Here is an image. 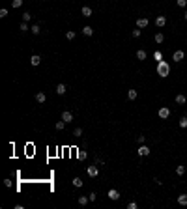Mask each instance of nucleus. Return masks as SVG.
<instances>
[{"mask_svg": "<svg viewBox=\"0 0 187 209\" xmlns=\"http://www.w3.org/2000/svg\"><path fill=\"white\" fill-rule=\"evenodd\" d=\"M157 75H159L161 78H166V77H169V75H170V65H169V62H165V60L159 62V64H157Z\"/></svg>", "mask_w": 187, "mask_h": 209, "instance_id": "obj_1", "label": "nucleus"}, {"mask_svg": "<svg viewBox=\"0 0 187 209\" xmlns=\"http://www.w3.org/2000/svg\"><path fill=\"white\" fill-rule=\"evenodd\" d=\"M86 174H88L90 177H95L99 174V166H97V164H90V166L86 168Z\"/></svg>", "mask_w": 187, "mask_h": 209, "instance_id": "obj_2", "label": "nucleus"}, {"mask_svg": "<svg viewBox=\"0 0 187 209\" xmlns=\"http://www.w3.org/2000/svg\"><path fill=\"white\" fill-rule=\"evenodd\" d=\"M157 116H159V118H161V120H166V118H169V116H170V110H169V108H166V106H161V108H159V110H157Z\"/></svg>", "mask_w": 187, "mask_h": 209, "instance_id": "obj_3", "label": "nucleus"}, {"mask_svg": "<svg viewBox=\"0 0 187 209\" xmlns=\"http://www.w3.org/2000/svg\"><path fill=\"white\" fill-rule=\"evenodd\" d=\"M148 25H150L148 17H138V19H137V28H146Z\"/></svg>", "mask_w": 187, "mask_h": 209, "instance_id": "obj_4", "label": "nucleus"}, {"mask_svg": "<svg viewBox=\"0 0 187 209\" xmlns=\"http://www.w3.org/2000/svg\"><path fill=\"white\" fill-rule=\"evenodd\" d=\"M185 58V52L184 50H174V54H172V60L174 62H182Z\"/></svg>", "mask_w": 187, "mask_h": 209, "instance_id": "obj_5", "label": "nucleus"}, {"mask_svg": "<svg viewBox=\"0 0 187 209\" xmlns=\"http://www.w3.org/2000/svg\"><path fill=\"white\" fill-rule=\"evenodd\" d=\"M62 120L66 121V123H71V121H73V114H71L69 110H64L62 112Z\"/></svg>", "mask_w": 187, "mask_h": 209, "instance_id": "obj_6", "label": "nucleus"}, {"mask_svg": "<svg viewBox=\"0 0 187 209\" xmlns=\"http://www.w3.org/2000/svg\"><path fill=\"white\" fill-rule=\"evenodd\" d=\"M137 153H138L140 157H148V155H150V148H148V146H140V148L137 149Z\"/></svg>", "mask_w": 187, "mask_h": 209, "instance_id": "obj_7", "label": "nucleus"}, {"mask_svg": "<svg viewBox=\"0 0 187 209\" xmlns=\"http://www.w3.org/2000/svg\"><path fill=\"white\" fill-rule=\"evenodd\" d=\"M107 196H109L110 200H120V192H118L116 189H110V191L107 192Z\"/></svg>", "mask_w": 187, "mask_h": 209, "instance_id": "obj_8", "label": "nucleus"}, {"mask_svg": "<svg viewBox=\"0 0 187 209\" xmlns=\"http://www.w3.org/2000/svg\"><path fill=\"white\" fill-rule=\"evenodd\" d=\"M155 25L159 26V28H163V26L166 25V17H165V15H159V17L155 19Z\"/></svg>", "mask_w": 187, "mask_h": 209, "instance_id": "obj_9", "label": "nucleus"}, {"mask_svg": "<svg viewBox=\"0 0 187 209\" xmlns=\"http://www.w3.org/2000/svg\"><path fill=\"white\" fill-rule=\"evenodd\" d=\"M137 97H138V92H137V90H127V99H129V101H135Z\"/></svg>", "mask_w": 187, "mask_h": 209, "instance_id": "obj_10", "label": "nucleus"}, {"mask_svg": "<svg viewBox=\"0 0 187 209\" xmlns=\"http://www.w3.org/2000/svg\"><path fill=\"white\" fill-rule=\"evenodd\" d=\"M36 101H38V103H45V101H47V95H45V93H43V92H39V93H36Z\"/></svg>", "mask_w": 187, "mask_h": 209, "instance_id": "obj_11", "label": "nucleus"}, {"mask_svg": "<svg viewBox=\"0 0 187 209\" xmlns=\"http://www.w3.org/2000/svg\"><path fill=\"white\" fill-rule=\"evenodd\" d=\"M30 64L32 65H39L41 64V56H39V54H34V56L30 58Z\"/></svg>", "mask_w": 187, "mask_h": 209, "instance_id": "obj_12", "label": "nucleus"}, {"mask_svg": "<svg viewBox=\"0 0 187 209\" xmlns=\"http://www.w3.org/2000/svg\"><path fill=\"white\" fill-rule=\"evenodd\" d=\"M81 13L84 15V17H92V7H90V6H84L81 10Z\"/></svg>", "mask_w": 187, "mask_h": 209, "instance_id": "obj_13", "label": "nucleus"}, {"mask_svg": "<svg viewBox=\"0 0 187 209\" xmlns=\"http://www.w3.org/2000/svg\"><path fill=\"white\" fill-rule=\"evenodd\" d=\"M66 92H67L66 84H58V86H56V93H58V95H64Z\"/></svg>", "mask_w": 187, "mask_h": 209, "instance_id": "obj_14", "label": "nucleus"}, {"mask_svg": "<svg viewBox=\"0 0 187 209\" xmlns=\"http://www.w3.org/2000/svg\"><path fill=\"white\" fill-rule=\"evenodd\" d=\"M82 34H84L86 37H90V35L94 34V28H92V26H84V28H82Z\"/></svg>", "mask_w": 187, "mask_h": 209, "instance_id": "obj_15", "label": "nucleus"}, {"mask_svg": "<svg viewBox=\"0 0 187 209\" xmlns=\"http://www.w3.org/2000/svg\"><path fill=\"white\" fill-rule=\"evenodd\" d=\"M185 95H184V93H178V95H176V103L178 105H185Z\"/></svg>", "mask_w": 187, "mask_h": 209, "instance_id": "obj_16", "label": "nucleus"}, {"mask_svg": "<svg viewBox=\"0 0 187 209\" xmlns=\"http://www.w3.org/2000/svg\"><path fill=\"white\" fill-rule=\"evenodd\" d=\"M178 204H180V206H187V194H180L178 196Z\"/></svg>", "mask_w": 187, "mask_h": 209, "instance_id": "obj_17", "label": "nucleus"}, {"mask_svg": "<svg viewBox=\"0 0 187 209\" xmlns=\"http://www.w3.org/2000/svg\"><path fill=\"white\" fill-rule=\"evenodd\" d=\"M146 56H148V54H146V50H137V58H138V60H146Z\"/></svg>", "mask_w": 187, "mask_h": 209, "instance_id": "obj_18", "label": "nucleus"}, {"mask_svg": "<svg viewBox=\"0 0 187 209\" xmlns=\"http://www.w3.org/2000/svg\"><path fill=\"white\" fill-rule=\"evenodd\" d=\"M176 174L178 176H184L185 174V166H184V164H178V166H176Z\"/></svg>", "mask_w": 187, "mask_h": 209, "instance_id": "obj_19", "label": "nucleus"}, {"mask_svg": "<svg viewBox=\"0 0 187 209\" xmlns=\"http://www.w3.org/2000/svg\"><path fill=\"white\" fill-rule=\"evenodd\" d=\"M30 32H32V34H36V35H38L39 32H41V26H39V25H34V26H32V28H30Z\"/></svg>", "mask_w": 187, "mask_h": 209, "instance_id": "obj_20", "label": "nucleus"}, {"mask_svg": "<svg viewBox=\"0 0 187 209\" xmlns=\"http://www.w3.org/2000/svg\"><path fill=\"white\" fill-rule=\"evenodd\" d=\"M64 127H66V121H64V120L56 121V131H64Z\"/></svg>", "mask_w": 187, "mask_h": 209, "instance_id": "obj_21", "label": "nucleus"}, {"mask_svg": "<svg viewBox=\"0 0 187 209\" xmlns=\"http://www.w3.org/2000/svg\"><path fill=\"white\" fill-rule=\"evenodd\" d=\"M153 39H155V43H163V41H165V35L159 32V34H155V37H153Z\"/></svg>", "mask_w": 187, "mask_h": 209, "instance_id": "obj_22", "label": "nucleus"}, {"mask_svg": "<svg viewBox=\"0 0 187 209\" xmlns=\"http://www.w3.org/2000/svg\"><path fill=\"white\" fill-rule=\"evenodd\" d=\"M88 202H90V198H86V196H79V204H81V206H86Z\"/></svg>", "mask_w": 187, "mask_h": 209, "instance_id": "obj_23", "label": "nucleus"}, {"mask_svg": "<svg viewBox=\"0 0 187 209\" xmlns=\"http://www.w3.org/2000/svg\"><path fill=\"white\" fill-rule=\"evenodd\" d=\"M66 37H67V39L71 41V39H75V37H77V34H75L73 30H69V32H66Z\"/></svg>", "mask_w": 187, "mask_h": 209, "instance_id": "obj_24", "label": "nucleus"}, {"mask_svg": "<svg viewBox=\"0 0 187 209\" xmlns=\"http://www.w3.org/2000/svg\"><path fill=\"white\" fill-rule=\"evenodd\" d=\"M153 58L157 60V64H159V62H163V54L159 52V50H155V52H153Z\"/></svg>", "mask_w": 187, "mask_h": 209, "instance_id": "obj_25", "label": "nucleus"}, {"mask_svg": "<svg viewBox=\"0 0 187 209\" xmlns=\"http://www.w3.org/2000/svg\"><path fill=\"white\" fill-rule=\"evenodd\" d=\"M19 30H21V32H28L30 28H28V25H26V22L23 21V22H21V26H19Z\"/></svg>", "mask_w": 187, "mask_h": 209, "instance_id": "obj_26", "label": "nucleus"}, {"mask_svg": "<svg viewBox=\"0 0 187 209\" xmlns=\"http://www.w3.org/2000/svg\"><path fill=\"white\" fill-rule=\"evenodd\" d=\"M23 6V0H11V7H21Z\"/></svg>", "mask_w": 187, "mask_h": 209, "instance_id": "obj_27", "label": "nucleus"}, {"mask_svg": "<svg viewBox=\"0 0 187 209\" xmlns=\"http://www.w3.org/2000/svg\"><path fill=\"white\" fill-rule=\"evenodd\" d=\"M73 136H77V138H81V136H82V129H81V127H77V129L73 131Z\"/></svg>", "mask_w": 187, "mask_h": 209, "instance_id": "obj_28", "label": "nucleus"}, {"mask_svg": "<svg viewBox=\"0 0 187 209\" xmlns=\"http://www.w3.org/2000/svg\"><path fill=\"white\" fill-rule=\"evenodd\" d=\"M73 187H82V179H79V177H75V179H73Z\"/></svg>", "mask_w": 187, "mask_h": 209, "instance_id": "obj_29", "label": "nucleus"}, {"mask_svg": "<svg viewBox=\"0 0 187 209\" xmlns=\"http://www.w3.org/2000/svg\"><path fill=\"white\" fill-rule=\"evenodd\" d=\"M30 19H32V15L28 13V11H25V13H23V21H25V22H28Z\"/></svg>", "mask_w": 187, "mask_h": 209, "instance_id": "obj_30", "label": "nucleus"}, {"mask_svg": "<svg viewBox=\"0 0 187 209\" xmlns=\"http://www.w3.org/2000/svg\"><path fill=\"white\" fill-rule=\"evenodd\" d=\"M180 127H182V129H185V127H187V118H185V116L180 120Z\"/></svg>", "mask_w": 187, "mask_h": 209, "instance_id": "obj_31", "label": "nucleus"}, {"mask_svg": "<svg viewBox=\"0 0 187 209\" xmlns=\"http://www.w3.org/2000/svg\"><path fill=\"white\" fill-rule=\"evenodd\" d=\"M131 35H133V37H140V28L133 30V32H131Z\"/></svg>", "mask_w": 187, "mask_h": 209, "instance_id": "obj_32", "label": "nucleus"}, {"mask_svg": "<svg viewBox=\"0 0 187 209\" xmlns=\"http://www.w3.org/2000/svg\"><path fill=\"white\" fill-rule=\"evenodd\" d=\"M176 4H178L180 7H185V6H187V0H176Z\"/></svg>", "mask_w": 187, "mask_h": 209, "instance_id": "obj_33", "label": "nucleus"}, {"mask_svg": "<svg viewBox=\"0 0 187 209\" xmlns=\"http://www.w3.org/2000/svg\"><path fill=\"white\" fill-rule=\"evenodd\" d=\"M138 206H137V202H129L127 204V209H137Z\"/></svg>", "mask_w": 187, "mask_h": 209, "instance_id": "obj_34", "label": "nucleus"}, {"mask_svg": "<svg viewBox=\"0 0 187 209\" xmlns=\"http://www.w3.org/2000/svg\"><path fill=\"white\" fill-rule=\"evenodd\" d=\"M0 17H8V10H6V7H2V10H0Z\"/></svg>", "mask_w": 187, "mask_h": 209, "instance_id": "obj_35", "label": "nucleus"}, {"mask_svg": "<svg viewBox=\"0 0 187 209\" xmlns=\"http://www.w3.org/2000/svg\"><path fill=\"white\" fill-rule=\"evenodd\" d=\"M88 198H90V202H95V198H97V194H95V192H92V194H90Z\"/></svg>", "mask_w": 187, "mask_h": 209, "instance_id": "obj_36", "label": "nucleus"}, {"mask_svg": "<svg viewBox=\"0 0 187 209\" xmlns=\"http://www.w3.org/2000/svg\"><path fill=\"white\" fill-rule=\"evenodd\" d=\"M137 140H138V142H140V144H142V142L146 140V136H144V135H138V138H137Z\"/></svg>", "mask_w": 187, "mask_h": 209, "instance_id": "obj_37", "label": "nucleus"}, {"mask_svg": "<svg viewBox=\"0 0 187 209\" xmlns=\"http://www.w3.org/2000/svg\"><path fill=\"white\" fill-rule=\"evenodd\" d=\"M79 159H86V153L84 151H79Z\"/></svg>", "mask_w": 187, "mask_h": 209, "instance_id": "obj_38", "label": "nucleus"}, {"mask_svg": "<svg viewBox=\"0 0 187 209\" xmlns=\"http://www.w3.org/2000/svg\"><path fill=\"white\" fill-rule=\"evenodd\" d=\"M95 164H97V166H103V164H105V163H103L101 159H95Z\"/></svg>", "mask_w": 187, "mask_h": 209, "instance_id": "obj_39", "label": "nucleus"}, {"mask_svg": "<svg viewBox=\"0 0 187 209\" xmlns=\"http://www.w3.org/2000/svg\"><path fill=\"white\" fill-rule=\"evenodd\" d=\"M4 185H6V187H11V179H4Z\"/></svg>", "mask_w": 187, "mask_h": 209, "instance_id": "obj_40", "label": "nucleus"}, {"mask_svg": "<svg viewBox=\"0 0 187 209\" xmlns=\"http://www.w3.org/2000/svg\"><path fill=\"white\" fill-rule=\"evenodd\" d=\"M184 19H185V21H187V11H185V13H184Z\"/></svg>", "mask_w": 187, "mask_h": 209, "instance_id": "obj_41", "label": "nucleus"}]
</instances>
